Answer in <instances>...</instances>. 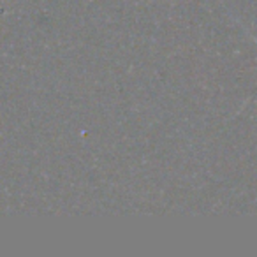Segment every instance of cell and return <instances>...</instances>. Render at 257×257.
Instances as JSON below:
<instances>
[{"instance_id":"1","label":"cell","mask_w":257,"mask_h":257,"mask_svg":"<svg viewBox=\"0 0 257 257\" xmlns=\"http://www.w3.org/2000/svg\"><path fill=\"white\" fill-rule=\"evenodd\" d=\"M253 41H255V44H257V37H253Z\"/></svg>"}]
</instances>
